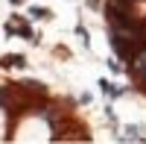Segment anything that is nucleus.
<instances>
[{
    "mask_svg": "<svg viewBox=\"0 0 146 144\" xmlns=\"http://www.w3.org/2000/svg\"><path fill=\"white\" fill-rule=\"evenodd\" d=\"M0 65H3V68H21L23 65V56H3Z\"/></svg>",
    "mask_w": 146,
    "mask_h": 144,
    "instance_id": "f257e3e1",
    "label": "nucleus"
},
{
    "mask_svg": "<svg viewBox=\"0 0 146 144\" xmlns=\"http://www.w3.org/2000/svg\"><path fill=\"white\" fill-rule=\"evenodd\" d=\"M100 85H102V91L108 94V97H117V94H120V88H114V85H111V82H108V79H102Z\"/></svg>",
    "mask_w": 146,
    "mask_h": 144,
    "instance_id": "f03ea898",
    "label": "nucleus"
},
{
    "mask_svg": "<svg viewBox=\"0 0 146 144\" xmlns=\"http://www.w3.org/2000/svg\"><path fill=\"white\" fill-rule=\"evenodd\" d=\"M32 15H35V18H47L50 12H47V9H38V6H35V9H32Z\"/></svg>",
    "mask_w": 146,
    "mask_h": 144,
    "instance_id": "7ed1b4c3",
    "label": "nucleus"
}]
</instances>
